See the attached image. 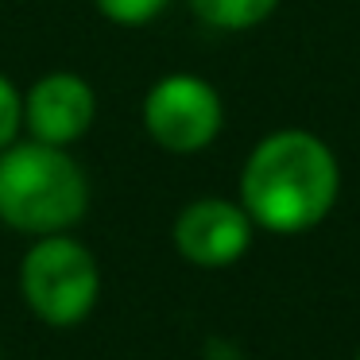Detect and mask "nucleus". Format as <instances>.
I'll use <instances>...</instances> for the list:
<instances>
[{
  "label": "nucleus",
  "mask_w": 360,
  "mask_h": 360,
  "mask_svg": "<svg viewBox=\"0 0 360 360\" xmlns=\"http://www.w3.org/2000/svg\"><path fill=\"white\" fill-rule=\"evenodd\" d=\"M341 190V167L321 136L283 128L252 148L240 171V205L267 233H306L329 217Z\"/></svg>",
  "instance_id": "1"
},
{
  "label": "nucleus",
  "mask_w": 360,
  "mask_h": 360,
  "mask_svg": "<svg viewBox=\"0 0 360 360\" xmlns=\"http://www.w3.org/2000/svg\"><path fill=\"white\" fill-rule=\"evenodd\" d=\"M89 210V179L78 159L55 143H8L0 151V221L27 236L78 225Z\"/></svg>",
  "instance_id": "2"
},
{
  "label": "nucleus",
  "mask_w": 360,
  "mask_h": 360,
  "mask_svg": "<svg viewBox=\"0 0 360 360\" xmlns=\"http://www.w3.org/2000/svg\"><path fill=\"white\" fill-rule=\"evenodd\" d=\"M20 295L47 326H78L101 295V267L94 252L66 233L39 236L20 264Z\"/></svg>",
  "instance_id": "3"
},
{
  "label": "nucleus",
  "mask_w": 360,
  "mask_h": 360,
  "mask_svg": "<svg viewBox=\"0 0 360 360\" xmlns=\"http://www.w3.org/2000/svg\"><path fill=\"white\" fill-rule=\"evenodd\" d=\"M225 124L221 94L194 74H167L143 97V128L163 151L194 155L210 148Z\"/></svg>",
  "instance_id": "4"
},
{
  "label": "nucleus",
  "mask_w": 360,
  "mask_h": 360,
  "mask_svg": "<svg viewBox=\"0 0 360 360\" xmlns=\"http://www.w3.org/2000/svg\"><path fill=\"white\" fill-rule=\"evenodd\" d=\"M97 120V94L82 74L51 70L24 94V128L32 140L70 148L94 128Z\"/></svg>",
  "instance_id": "5"
},
{
  "label": "nucleus",
  "mask_w": 360,
  "mask_h": 360,
  "mask_svg": "<svg viewBox=\"0 0 360 360\" xmlns=\"http://www.w3.org/2000/svg\"><path fill=\"white\" fill-rule=\"evenodd\" d=\"M252 217L225 198H198L174 221V248L194 267H229L248 252Z\"/></svg>",
  "instance_id": "6"
},
{
  "label": "nucleus",
  "mask_w": 360,
  "mask_h": 360,
  "mask_svg": "<svg viewBox=\"0 0 360 360\" xmlns=\"http://www.w3.org/2000/svg\"><path fill=\"white\" fill-rule=\"evenodd\" d=\"M190 8L217 32H248L279 8V0H190Z\"/></svg>",
  "instance_id": "7"
},
{
  "label": "nucleus",
  "mask_w": 360,
  "mask_h": 360,
  "mask_svg": "<svg viewBox=\"0 0 360 360\" xmlns=\"http://www.w3.org/2000/svg\"><path fill=\"white\" fill-rule=\"evenodd\" d=\"M97 12L120 27H143L167 8V0H94Z\"/></svg>",
  "instance_id": "8"
},
{
  "label": "nucleus",
  "mask_w": 360,
  "mask_h": 360,
  "mask_svg": "<svg viewBox=\"0 0 360 360\" xmlns=\"http://www.w3.org/2000/svg\"><path fill=\"white\" fill-rule=\"evenodd\" d=\"M20 128H24V97L0 74V151L8 148V143H16Z\"/></svg>",
  "instance_id": "9"
},
{
  "label": "nucleus",
  "mask_w": 360,
  "mask_h": 360,
  "mask_svg": "<svg viewBox=\"0 0 360 360\" xmlns=\"http://www.w3.org/2000/svg\"><path fill=\"white\" fill-rule=\"evenodd\" d=\"M356 360H360V352H356Z\"/></svg>",
  "instance_id": "10"
}]
</instances>
